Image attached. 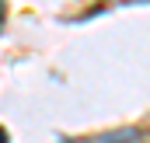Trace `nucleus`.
I'll return each instance as SVG.
<instances>
[{
    "label": "nucleus",
    "mask_w": 150,
    "mask_h": 143,
    "mask_svg": "<svg viewBox=\"0 0 150 143\" xmlns=\"http://www.w3.org/2000/svg\"><path fill=\"white\" fill-rule=\"evenodd\" d=\"M136 140H140V136L126 129V133H112V136H98L94 143H136Z\"/></svg>",
    "instance_id": "obj_1"
}]
</instances>
